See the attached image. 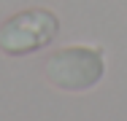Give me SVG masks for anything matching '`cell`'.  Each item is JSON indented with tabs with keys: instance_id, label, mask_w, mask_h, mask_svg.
I'll use <instances>...</instances> for the list:
<instances>
[{
	"instance_id": "1",
	"label": "cell",
	"mask_w": 127,
	"mask_h": 121,
	"mask_svg": "<svg viewBox=\"0 0 127 121\" xmlns=\"http://www.w3.org/2000/svg\"><path fill=\"white\" fill-rule=\"evenodd\" d=\"M103 54L100 48L70 46L54 51L46 59V78L62 92H87L103 78Z\"/></svg>"
},
{
	"instance_id": "2",
	"label": "cell",
	"mask_w": 127,
	"mask_h": 121,
	"mask_svg": "<svg viewBox=\"0 0 127 121\" xmlns=\"http://www.w3.org/2000/svg\"><path fill=\"white\" fill-rule=\"evenodd\" d=\"M57 35V19L49 11H25L0 27V46L8 54H30Z\"/></svg>"
}]
</instances>
